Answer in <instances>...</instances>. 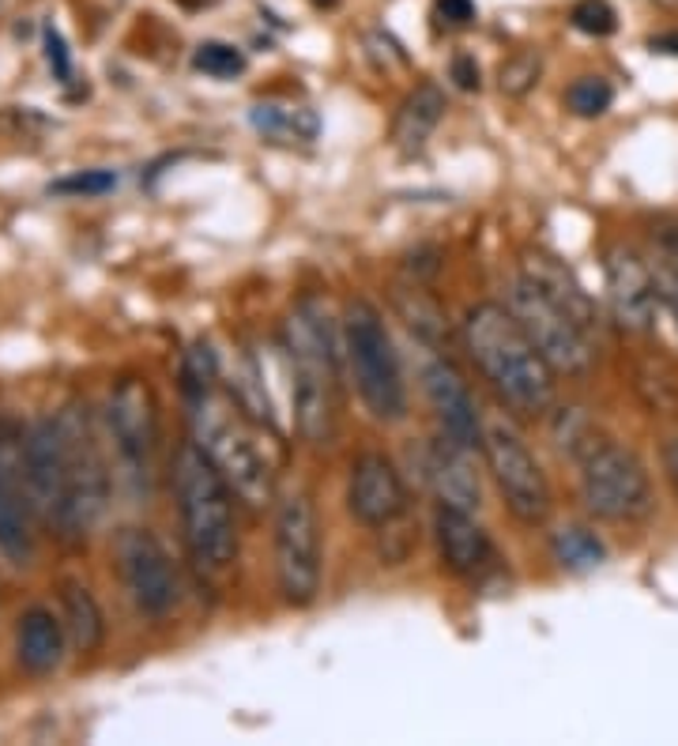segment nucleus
<instances>
[{"mask_svg":"<svg viewBox=\"0 0 678 746\" xmlns=\"http://www.w3.org/2000/svg\"><path fill=\"white\" fill-rule=\"evenodd\" d=\"M521 275L532 283L535 291H539L543 298H550L558 309H562V313L573 317V321L581 324L588 336L599 329L596 301H592L588 291L581 287V280H576V275L569 272V268L558 261L555 253H547V249H524V253H521Z\"/></svg>","mask_w":678,"mask_h":746,"instance_id":"nucleus-18","label":"nucleus"},{"mask_svg":"<svg viewBox=\"0 0 678 746\" xmlns=\"http://www.w3.org/2000/svg\"><path fill=\"white\" fill-rule=\"evenodd\" d=\"M607 298L615 309V321L626 332H652L656 324V309L664 306L656 291V275L652 264L641 261L638 249L610 246L607 253Z\"/></svg>","mask_w":678,"mask_h":746,"instance_id":"nucleus-15","label":"nucleus"},{"mask_svg":"<svg viewBox=\"0 0 678 746\" xmlns=\"http://www.w3.org/2000/svg\"><path fill=\"white\" fill-rule=\"evenodd\" d=\"M445 117V91L438 83H418L412 95L404 98L396 114V125H392V140L404 155H418L426 147V140L433 137V129Z\"/></svg>","mask_w":678,"mask_h":746,"instance_id":"nucleus-22","label":"nucleus"},{"mask_svg":"<svg viewBox=\"0 0 678 746\" xmlns=\"http://www.w3.org/2000/svg\"><path fill=\"white\" fill-rule=\"evenodd\" d=\"M174 498H178L186 547L200 573L219 577L238 558V521H234L230 483L204 457L197 441H181L174 452Z\"/></svg>","mask_w":678,"mask_h":746,"instance_id":"nucleus-3","label":"nucleus"},{"mask_svg":"<svg viewBox=\"0 0 678 746\" xmlns=\"http://www.w3.org/2000/svg\"><path fill=\"white\" fill-rule=\"evenodd\" d=\"M23 460H27V486L35 513H41V521L53 524L69 540V483H64V452L57 418H38L23 434Z\"/></svg>","mask_w":678,"mask_h":746,"instance_id":"nucleus-13","label":"nucleus"},{"mask_svg":"<svg viewBox=\"0 0 678 746\" xmlns=\"http://www.w3.org/2000/svg\"><path fill=\"white\" fill-rule=\"evenodd\" d=\"M667 475H671V486L678 494V434L671 441H667Z\"/></svg>","mask_w":678,"mask_h":746,"instance_id":"nucleus-36","label":"nucleus"},{"mask_svg":"<svg viewBox=\"0 0 678 746\" xmlns=\"http://www.w3.org/2000/svg\"><path fill=\"white\" fill-rule=\"evenodd\" d=\"M275 584L290 607H309L321 592V521L306 490L275 506Z\"/></svg>","mask_w":678,"mask_h":746,"instance_id":"nucleus-8","label":"nucleus"},{"mask_svg":"<svg viewBox=\"0 0 678 746\" xmlns=\"http://www.w3.org/2000/svg\"><path fill=\"white\" fill-rule=\"evenodd\" d=\"M467 457H472V449L456 446V441L445 438V434H441L438 441H430V449H426V457H423V467H426V483H430L433 494H438V506H456V509H467V513L479 509L483 486Z\"/></svg>","mask_w":678,"mask_h":746,"instance_id":"nucleus-19","label":"nucleus"},{"mask_svg":"<svg viewBox=\"0 0 678 746\" xmlns=\"http://www.w3.org/2000/svg\"><path fill=\"white\" fill-rule=\"evenodd\" d=\"M117 569L140 615L163 618L178 603V573L166 547L147 528H124L117 535Z\"/></svg>","mask_w":678,"mask_h":746,"instance_id":"nucleus-12","label":"nucleus"},{"mask_svg":"<svg viewBox=\"0 0 678 746\" xmlns=\"http://www.w3.org/2000/svg\"><path fill=\"white\" fill-rule=\"evenodd\" d=\"M117 186V174L110 170H83V174H72V178H61L49 186L53 197H103V192H110Z\"/></svg>","mask_w":678,"mask_h":746,"instance_id":"nucleus-32","label":"nucleus"},{"mask_svg":"<svg viewBox=\"0 0 678 746\" xmlns=\"http://www.w3.org/2000/svg\"><path fill=\"white\" fill-rule=\"evenodd\" d=\"M550 550H555V561L569 573H588V569L603 566V558H607V547H603V540L592 528L584 524H569V528H558L555 540H550Z\"/></svg>","mask_w":678,"mask_h":746,"instance_id":"nucleus-24","label":"nucleus"},{"mask_svg":"<svg viewBox=\"0 0 678 746\" xmlns=\"http://www.w3.org/2000/svg\"><path fill=\"white\" fill-rule=\"evenodd\" d=\"M423 392L430 400V411L445 438L472 452L483 449V434L487 430H483L479 411H475V400L467 392L464 377H460V370L449 358H433V363L423 366Z\"/></svg>","mask_w":678,"mask_h":746,"instance_id":"nucleus-16","label":"nucleus"},{"mask_svg":"<svg viewBox=\"0 0 678 746\" xmlns=\"http://www.w3.org/2000/svg\"><path fill=\"white\" fill-rule=\"evenodd\" d=\"M438 15L452 27H467L475 20V4L472 0H438Z\"/></svg>","mask_w":678,"mask_h":746,"instance_id":"nucleus-35","label":"nucleus"},{"mask_svg":"<svg viewBox=\"0 0 678 746\" xmlns=\"http://www.w3.org/2000/svg\"><path fill=\"white\" fill-rule=\"evenodd\" d=\"M652 275H656V291L659 301L671 309V317L678 321V223H659L652 230Z\"/></svg>","mask_w":678,"mask_h":746,"instance_id":"nucleus-25","label":"nucleus"},{"mask_svg":"<svg viewBox=\"0 0 678 746\" xmlns=\"http://www.w3.org/2000/svg\"><path fill=\"white\" fill-rule=\"evenodd\" d=\"M656 54H675L678 57V35H659V38H652L649 42Z\"/></svg>","mask_w":678,"mask_h":746,"instance_id":"nucleus-37","label":"nucleus"},{"mask_svg":"<svg viewBox=\"0 0 678 746\" xmlns=\"http://www.w3.org/2000/svg\"><path fill=\"white\" fill-rule=\"evenodd\" d=\"M599 438H603V434L596 430V423H592V418L584 415L581 407H562L555 415V441H558V449H562L566 457H573L576 464L588 457V449L596 446Z\"/></svg>","mask_w":678,"mask_h":746,"instance_id":"nucleus-27","label":"nucleus"},{"mask_svg":"<svg viewBox=\"0 0 678 746\" xmlns=\"http://www.w3.org/2000/svg\"><path fill=\"white\" fill-rule=\"evenodd\" d=\"M509 309H513V317L521 321L527 340L539 347V355L547 358L555 374L584 377L596 366V347H592L588 332L569 313H562L550 298H543L524 275L509 291Z\"/></svg>","mask_w":678,"mask_h":746,"instance_id":"nucleus-9","label":"nucleus"},{"mask_svg":"<svg viewBox=\"0 0 678 746\" xmlns=\"http://www.w3.org/2000/svg\"><path fill=\"white\" fill-rule=\"evenodd\" d=\"M483 457H487L493 483L505 498L509 513L521 524H543L550 517V483L543 475L532 449L516 438L509 426H490L483 434Z\"/></svg>","mask_w":678,"mask_h":746,"instance_id":"nucleus-11","label":"nucleus"},{"mask_svg":"<svg viewBox=\"0 0 678 746\" xmlns=\"http://www.w3.org/2000/svg\"><path fill=\"white\" fill-rule=\"evenodd\" d=\"M464 343L479 374L513 411L535 418L555 407V370L527 340L509 306H498V301L475 306L464 321Z\"/></svg>","mask_w":678,"mask_h":746,"instance_id":"nucleus-1","label":"nucleus"},{"mask_svg":"<svg viewBox=\"0 0 678 746\" xmlns=\"http://www.w3.org/2000/svg\"><path fill=\"white\" fill-rule=\"evenodd\" d=\"M283 351L290 366V404L298 434L309 446H329L340 418V358L329 317L317 301H298L283 321Z\"/></svg>","mask_w":678,"mask_h":746,"instance_id":"nucleus-2","label":"nucleus"},{"mask_svg":"<svg viewBox=\"0 0 678 746\" xmlns=\"http://www.w3.org/2000/svg\"><path fill=\"white\" fill-rule=\"evenodd\" d=\"M569 20H573L576 31H584V35H592V38H607L618 31V15L607 0H576Z\"/></svg>","mask_w":678,"mask_h":746,"instance_id":"nucleus-31","label":"nucleus"},{"mask_svg":"<svg viewBox=\"0 0 678 746\" xmlns=\"http://www.w3.org/2000/svg\"><path fill=\"white\" fill-rule=\"evenodd\" d=\"M46 61H49V69H53V75L61 83H69L72 80V57H69V46H64V38L57 35L53 27L46 31Z\"/></svg>","mask_w":678,"mask_h":746,"instance_id":"nucleus-33","label":"nucleus"},{"mask_svg":"<svg viewBox=\"0 0 678 746\" xmlns=\"http://www.w3.org/2000/svg\"><path fill=\"white\" fill-rule=\"evenodd\" d=\"M61 603H64V618H69V637L80 652H95L98 644L106 641V618L98 600L91 596L87 584L69 581L61 589Z\"/></svg>","mask_w":678,"mask_h":746,"instance_id":"nucleus-23","label":"nucleus"},{"mask_svg":"<svg viewBox=\"0 0 678 746\" xmlns=\"http://www.w3.org/2000/svg\"><path fill=\"white\" fill-rule=\"evenodd\" d=\"M664 4H678V0H664Z\"/></svg>","mask_w":678,"mask_h":746,"instance_id":"nucleus-39","label":"nucleus"},{"mask_svg":"<svg viewBox=\"0 0 678 746\" xmlns=\"http://www.w3.org/2000/svg\"><path fill=\"white\" fill-rule=\"evenodd\" d=\"M106 426H110L124 483L132 486V494H147L158 446V415L155 396H151L144 381H136V377L117 381V389L110 392V404H106Z\"/></svg>","mask_w":678,"mask_h":746,"instance_id":"nucleus-10","label":"nucleus"},{"mask_svg":"<svg viewBox=\"0 0 678 746\" xmlns=\"http://www.w3.org/2000/svg\"><path fill=\"white\" fill-rule=\"evenodd\" d=\"M610 103H615V87L603 75H581L566 91V106L576 117H603L610 110Z\"/></svg>","mask_w":678,"mask_h":746,"instance_id":"nucleus-29","label":"nucleus"},{"mask_svg":"<svg viewBox=\"0 0 678 746\" xmlns=\"http://www.w3.org/2000/svg\"><path fill=\"white\" fill-rule=\"evenodd\" d=\"M192 441L204 449V457L219 467V475L230 483V490L249 509H264L272 501V464L257 446L253 418L241 411L230 392H219V384L204 392H192Z\"/></svg>","mask_w":678,"mask_h":746,"instance_id":"nucleus-4","label":"nucleus"},{"mask_svg":"<svg viewBox=\"0 0 678 746\" xmlns=\"http://www.w3.org/2000/svg\"><path fill=\"white\" fill-rule=\"evenodd\" d=\"M309 4H313V8H321V12H329V8H336L340 0H309Z\"/></svg>","mask_w":678,"mask_h":746,"instance_id":"nucleus-38","label":"nucleus"},{"mask_svg":"<svg viewBox=\"0 0 678 746\" xmlns=\"http://www.w3.org/2000/svg\"><path fill=\"white\" fill-rule=\"evenodd\" d=\"M539 75H543V57H539V49H516L509 61H501V69H498V87H501V95H509V98H524L527 91L539 83Z\"/></svg>","mask_w":678,"mask_h":746,"instance_id":"nucleus-28","label":"nucleus"},{"mask_svg":"<svg viewBox=\"0 0 678 746\" xmlns=\"http://www.w3.org/2000/svg\"><path fill=\"white\" fill-rule=\"evenodd\" d=\"M452 80H456V87H464V91H479V64H475V57H467V54L452 57Z\"/></svg>","mask_w":678,"mask_h":746,"instance_id":"nucleus-34","label":"nucleus"},{"mask_svg":"<svg viewBox=\"0 0 678 746\" xmlns=\"http://www.w3.org/2000/svg\"><path fill=\"white\" fill-rule=\"evenodd\" d=\"M392 309H396V317L407 324V332L418 336L430 351H441V355L449 358L452 351V324L445 317V309H441V301L430 295V291L423 287V283H396L392 287Z\"/></svg>","mask_w":678,"mask_h":746,"instance_id":"nucleus-20","label":"nucleus"},{"mask_svg":"<svg viewBox=\"0 0 678 746\" xmlns=\"http://www.w3.org/2000/svg\"><path fill=\"white\" fill-rule=\"evenodd\" d=\"M343 336H347L350 374H355L366 411L377 423H400L407 415V389L396 347H392V336L377 306H370L366 298L350 301L347 317H343Z\"/></svg>","mask_w":678,"mask_h":746,"instance_id":"nucleus-5","label":"nucleus"},{"mask_svg":"<svg viewBox=\"0 0 678 746\" xmlns=\"http://www.w3.org/2000/svg\"><path fill=\"white\" fill-rule=\"evenodd\" d=\"M192 64L204 75H215V80H234V75L246 72V54L226 46V42H200Z\"/></svg>","mask_w":678,"mask_h":746,"instance_id":"nucleus-30","label":"nucleus"},{"mask_svg":"<svg viewBox=\"0 0 678 746\" xmlns=\"http://www.w3.org/2000/svg\"><path fill=\"white\" fill-rule=\"evenodd\" d=\"M253 125L267 140H313L317 114L313 110H283V106H253Z\"/></svg>","mask_w":678,"mask_h":746,"instance_id":"nucleus-26","label":"nucleus"},{"mask_svg":"<svg viewBox=\"0 0 678 746\" xmlns=\"http://www.w3.org/2000/svg\"><path fill=\"white\" fill-rule=\"evenodd\" d=\"M15 656L31 675H53L64 660V630L46 607H31L15 626Z\"/></svg>","mask_w":678,"mask_h":746,"instance_id":"nucleus-21","label":"nucleus"},{"mask_svg":"<svg viewBox=\"0 0 678 746\" xmlns=\"http://www.w3.org/2000/svg\"><path fill=\"white\" fill-rule=\"evenodd\" d=\"M57 434H61L64 483H69V540H75L103 521L110 506V467L87 404L64 407L57 415Z\"/></svg>","mask_w":678,"mask_h":746,"instance_id":"nucleus-7","label":"nucleus"},{"mask_svg":"<svg viewBox=\"0 0 678 746\" xmlns=\"http://www.w3.org/2000/svg\"><path fill=\"white\" fill-rule=\"evenodd\" d=\"M347 509L366 528H389L407 513L404 475H400V467L384 452H362L350 464Z\"/></svg>","mask_w":678,"mask_h":746,"instance_id":"nucleus-14","label":"nucleus"},{"mask_svg":"<svg viewBox=\"0 0 678 746\" xmlns=\"http://www.w3.org/2000/svg\"><path fill=\"white\" fill-rule=\"evenodd\" d=\"M581 498L592 517L610 524H638L656 509L641 457L610 438H599L581 460Z\"/></svg>","mask_w":678,"mask_h":746,"instance_id":"nucleus-6","label":"nucleus"},{"mask_svg":"<svg viewBox=\"0 0 678 746\" xmlns=\"http://www.w3.org/2000/svg\"><path fill=\"white\" fill-rule=\"evenodd\" d=\"M433 532H438V550L445 561L449 573L456 577H483L487 569H493V543L487 535V528L475 521V513L456 506H438L433 513Z\"/></svg>","mask_w":678,"mask_h":746,"instance_id":"nucleus-17","label":"nucleus"}]
</instances>
